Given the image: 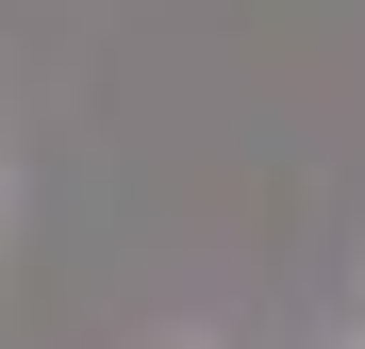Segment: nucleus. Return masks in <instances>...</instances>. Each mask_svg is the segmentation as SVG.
<instances>
[]
</instances>
